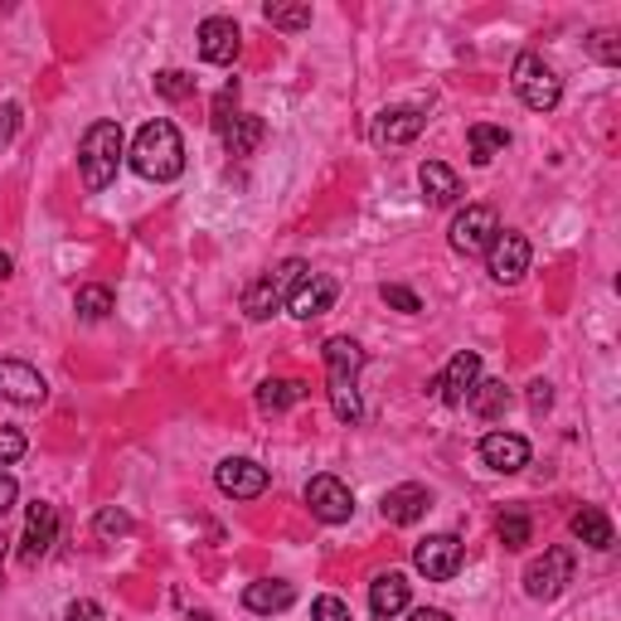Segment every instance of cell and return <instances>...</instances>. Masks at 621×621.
I'll use <instances>...</instances> for the list:
<instances>
[{"mask_svg":"<svg viewBox=\"0 0 621 621\" xmlns=\"http://www.w3.org/2000/svg\"><path fill=\"white\" fill-rule=\"evenodd\" d=\"M24 457V432L20 428H0V467H15Z\"/></svg>","mask_w":621,"mask_h":621,"instance_id":"obj_35","label":"cell"},{"mask_svg":"<svg viewBox=\"0 0 621 621\" xmlns=\"http://www.w3.org/2000/svg\"><path fill=\"white\" fill-rule=\"evenodd\" d=\"M131 165H137V175L156 180V185L180 180V170H185V141H180L175 121H165V117L146 121L137 131V141H131Z\"/></svg>","mask_w":621,"mask_h":621,"instance_id":"obj_1","label":"cell"},{"mask_svg":"<svg viewBox=\"0 0 621 621\" xmlns=\"http://www.w3.org/2000/svg\"><path fill=\"white\" fill-rule=\"evenodd\" d=\"M243 49V30L228 15H210L200 24V58L204 64H234Z\"/></svg>","mask_w":621,"mask_h":621,"instance_id":"obj_14","label":"cell"},{"mask_svg":"<svg viewBox=\"0 0 621 621\" xmlns=\"http://www.w3.org/2000/svg\"><path fill=\"white\" fill-rule=\"evenodd\" d=\"M549 404H554L549 384H544V379H539V384H529V408H534V413H544V408H549Z\"/></svg>","mask_w":621,"mask_h":621,"instance_id":"obj_40","label":"cell"},{"mask_svg":"<svg viewBox=\"0 0 621 621\" xmlns=\"http://www.w3.org/2000/svg\"><path fill=\"white\" fill-rule=\"evenodd\" d=\"M15 127H20V107H15V103H6V107H0V146L15 137Z\"/></svg>","mask_w":621,"mask_h":621,"instance_id":"obj_39","label":"cell"},{"mask_svg":"<svg viewBox=\"0 0 621 621\" xmlns=\"http://www.w3.org/2000/svg\"><path fill=\"white\" fill-rule=\"evenodd\" d=\"M408 621H452V617H447L442 607H418V612H413Z\"/></svg>","mask_w":621,"mask_h":621,"instance_id":"obj_42","label":"cell"},{"mask_svg":"<svg viewBox=\"0 0 621 621\" xmlns=\"http://www.w3.org/2000/svg\"><path fill=\"white\" fill-rule=\"evenodd\" d=\"M418 180H422V194H428V204H457V200H461V180H457V170H452V165H442V161H422Z\"/></svg>","mask_w":621,"mask_h":621,"instance_id":"obj_22","label":"cell"},{"mask_svg":"<svg viewBox=\"0 0 621 621\" xmlns=\"http://www.w3.org/2000/svg\"><path fill=\"white\" fill-rule=\"evenodd\" d=\"M263 15H267V24H277V30L297 34V30H307V24H311V6H307V0H297V6L272 0V6H263Z\"/></svg>","mask_w":621,"mask_h":621,"instance_id":"obj_28","label":"cell"},{"mask_svg":"<svg viewBox=\"0 0 621 621\" xmlns=\"http://www.w3.org/2000/svg\"><path fill=\"white\" fill-rule=\"evenodd\" d=\"M6 277H10V258H6V253H0V282H6Z\"/></svg>","mask_w":621,"mask_h":621,"instance_id":"obj_43","label":"cell"},{"mask_svg":"<svg viewBox=\"0 0 621 621\" xmlns=\"http://www.w3.org/2000/svg\"><path fill=\"white\" fill-rule=\"evenodd\" d=\"M495 234H501V218H495L491 204H471V210H461L452 218V228H447V243L461 253V258H477V253H485L495 243Z\"/></svg>","mask_w":621,"mask_h":621,"instance_id":"obj_6","label":"cell"},{"mask_svg":"<svg viewBox=\"0 0 621 621\" xmlns=\"http://www.w3.org/2000/svg\"><path fill=\"white\" fill-rule=\"evenodd\" d=\"M510 83H515L520 103H525L529 113H554L558 97H564V78H558V68H554L544 54H534V49L515 58V73H510Z\"/></svg>","mask_w":621,"mask_h":621,"instance_id":"obj_4","label":"cell"},{"mask_svg":"<svg viewBox=\"0 0 621 621\" xmlns=\"http://www.w3.org/2000/svg\"><path fill=\"white\" fill-rule=\"evenodd\" d=\"M214 485L228 501H258L267 491V467H258V461H248V457H228L214 467Z\"/></svg>","mask_w":621,"mask_h":621,"instance_id":"obj_11","label":"cell"},{"mask_svg":"<svg viewBox=\"0 0 621 621\" xmlns=\"http://www.w3.org/2000/svg\"><path fill=\"white\" fill-rule=\"evenodd\" d=\"M374 621H379V617H374Z\"/></svg>","mask_w":621,"mask_h":621,"instance_id":"obj_44","label":"cell"},{"mask_svg":"<svg viewBox=\"0 0 621 621\" xmlns=\"http://www.w3.org/2000/svg\"><path fill=\"white\" fill-rule=\"evenodd\" d=\"M379 297L388 301V307H398V311H408V315H413V311H422V301H418V297H413V291H408V287H384V291H379Z\"/></svg>","mask_w":621,"mask_h":621,"instance_id":"obj_37","label":"cell"},{"mask_svg":"<svg viewBox=\"0 0 621 621\" xmlns=\"http://www.w3.org/2000/svg\"><path fill=\"white\" fill-rule=\"evenodd\" d=\"M461 558H467V549H461L457 534H432V539H422L418 549H413V564H418V574L432 578V582L457 578Z\"/></svg>","mask_w":621,"mask_h":621,"instance_id":"obj_10","label":"cell"},{"mask_svg":"<svg viewBox=\"0 0 621 621\" xmlns=\"http://www.w3.org/2000/svg\"><path fill=\"white\" fill-rule=\"evenodd\" d=\"M588 49H592V58H602V64H621V44H617L612 30H598L588 40Z\"/></svg>","mask_w":621,"mask_h":621,"instance_id":"obj_34","label":"cell"},{"mask_svg":"<svg viewBox=\"0 0 621 621\" xmlns=\"http://www.w3.org/2000/svg\"><path fill=\"white\" fill-rule=\"evenodd\" d=\"M467 141H471V161L477 165H491L495 156L510 146V131L505 127H495V121H477V127L467 131Z\"/></svg>","mask_w":621,"mask_h":621,"instance_id":"obj_24","label":"cell"},{"mask_svg":"<svg viewBox=\"0 0 621 621\" xmlns=\"http://www.w3.org/2000/svg\"><path fill=\"white\" fill-rule=\"evenodd\" d=\"M73 311L83 315V321H103L107 311H113V291L107 287H78V297H73Z\"/></svg>","mask_w":621,"mask_h":621,"instance_id":"obj_29","label":"cell"},{"mask_svg":"<svg viewBox=\"0 0 621 621\" xmlns=\"http://www.w3.org/2000/svg\"><path fill=\"white\" fill-rule=\"evenodd\" d=\"M291 602H297V588L282 582V578H263V582H248V588H243V607H248V612H258V617L287 612Z\"/></svg>","mask_w":621,"mask_h":621,"instance_id":"obj_20","label":"cell"},{"mask_svg":"<svg viewBox=\"0 0 621 621\" xmlns=\"http://www.w3.org/2000/svg\"><path fill=\"white\" fill-rule=\"evenodd\" d=\"M360 370H364V350L350 335H331L325 340V379H331V408L340 422H360L364 404H360Z\"/></svg>","mask_w":621,"mask_h":621,"instance_id":"obj_2","label":"cell"},{"mask_svg":"<svg viewBox=\"0 0 621 621\" xmlns=\"http://www.w3.org/2000/svg\"><path fill=\"white\" fill-rule=\"evenodd\" d=\"M335 297H340V282H335V277H325V272H311L307 282H301L297 291H291L287 311L297 315V321H315V315H325V311L335 307Z\"/></svg>","mask_w":621,"mask_h":621,"instance_id":"obj_15","label":"cell"},{"mask_svg":"<svg viewBox=\"0 0 621 621\" xmlns=\"http://www.w3.org/2000/svg\"><path fill=\"white\" fill-rule=\"evenodd\" d=\"M311 621H350V607L325 592V598H315V602H311Z\"/></svg>","mask_w":621,"mask_h":621,"instance_id":"obj_36","label":"cell"},{"mask_svg":"<svg viewBox=\"0 0 621 621\" xmlns=\"http://www.w3.org/2000/svg\"><path fill=\"white\" fill-rule=\"evenodd\" d=\"M97 534H103V539H117V534H131V515H127V510H117V505L97 510Z\"/></svg>","mask_w":621,"mask_h":621,"instance_id":"obj_32","label":"cell"},{"mask_svg":"<svg viewBox=\"0 0 621 621\" xmlns=\"http://www.w3.org/2000/svg\"><path fill=\"white\" fill-rule=\"evenodd\" d=\"M64 621H103V607H97V602H88V598H83V602H68Z\"/></svg>","mask_w":621,"mask_h":621,"instance_id":"obj_38","label":"cell"},{"mask_svg":"<svg viewBox=\"0 0 621 621\" xmlns=\"http://www.w3.org/2000/svg\"><path fill=\"white\" fill-rule=\"evenodd\" d=\"M156 93L170 97V103H180V97L194 93V78L185 68H165V73H156Z\"/></svg>","mask_w":621,"mask_h":621,"instance_id":"obj_31","label":"cell"},{"mask_svg":"<svg viewBox=\"0 0 621 621\" xmlns=\"http://www.w3.org/2000/svg\"><path fill=\"white\" fill-rule=\"evenodd\" d=\"M258 141H263V117L238 113L234 121H228V131H224V151L228 156H253V146Z\"/></svg>","mask_w":621,"mask_h":621,"instance_id":"obj_25","label":"cell"},{"mask_svg":"<svg viewBox=\"0 0 621 621\" xmlns=\"http://www.w3.org/2000/svg\"><path fill=\"white\" fill-rule=\"evenodd\" d=\"M574 539H582L588 549H598V554H607L617 544V534H612V520L602 515L598 505H582L578 515H574Z\"/></svg>","mask_w":621,"mask_h":621,"instance_id":"obj_23","label":"cell"},{"mask_svg":"<svg viewBox=\"0 0 621 621\" xmlns=\"http://www.w3.org/2000/svg\"><path fill=\"white\" fill-rule=\"evenodd\" d=\"M370 607L379 621H394L408 607V578L404 574H379L370 582Z\"/></svg>","mask_w":621,"mask_h":621,"instance_id":"obj_21","label":"cell"},{"mask_svg":"<svg viewBox=\"0 0 621 621\" xmlns=\"http://www.w3.org/2000/svg\"><path fill=\"white\" fill-rule=\"evenodd\" d=\"M54 539H58V510L49 501H34L30 515H24V564H40L54 549Z\"/></svg>","mask_w":621,"mask_h":621,"instance_id":"obj_17","label":"cell"},{"mask_svg":"<svg viewBox=\"0 0 621 621\" xmlns=\"http://www.w3.org/2000/svg\"><path fill=\"white\" fill-rule=\"evenodd\" d=\"M428 505H432L428 485H394V491L384 495L379 515L388 520V525H418V520L428 515Z\"/></svg>","mask_w":621,"mask_h":621,"instance_id":"obj_18","label":"cell"},{"mask_svg":"<svg viewBox=\"0 0 621 621\" xmlns=\"http://www.w3.org/2000/svg\"><path fill=\"white\" fill-rule=\"evenodd\" d=\"M471 413H477V418H501V413L510 408V388L501 384V379H481L477 388H471Z\"/></svg>","mask_w":621,"mask_h":621,"instance_id":"obj_27","label":"cell"},{"mask_svg":"<svg viewBox=\"0 0 621 621\" xmlns=\"http://www.w3.org/2000/svg\"><path fill=\"white\" fill-rule=\"evenodd\" d=\"M307 398V384L301 379H267L258 388V408L263 413H282V408H297Z\"/></svg>","mask_w":621,"mask_h":621,"instance_id":"obj_26","label":"cell"},{"mask_svg":"<svg viewBox=\"0 0 621 621\" xmlns=\"http://www.w3.org/2000/svg\"><path fill=\"white\" fill-rule=\"evenodd\" d=\"M422 127H428V117H422L418 107H388V113H379V121H374V141L379 146H404V141L418 137Z\"/></svg>","mask_w":621,"mask_h":621,"instance_id":"obj_19","label":"cell"},{"mask_svg":"<svg viewBox=\"0 0 621 621\" xmlns=\"http://www.w3.org/2000/svg\"><path fill=\"white\" fill-rule=\"evenodd\" d=\"M495 534H501L505 549H525V544H529V515H520V510H505L501 525H495Z\"/></svg>","mask_w":621,"mask_h":621,"instance_id":"obj_30","label":"cell"},{"mask_svg":"<svg viewBox=\"0 0 621 621\" xmlns=\"http://www.w3.org/2000/svg\"><path fill=\"white\" fill-rule=\"evenodd\" d=\"M121 151H127V137H121V121H93L78 141V170L88 190H107L117 180Z\"/></svg>","mask_w":621,"mask_h":621,"instance_id":"obj_3","label":"cell"},{"mask_svg":"<svg viewBox=\"0 0 621 621\" xmlns=\"http://www.w3.org/2000/svg\"><path fill=\"white\" fill-rule=\"evenodd\" d=\"M477 384H481V355H477V350H461V355H452V364H447V370L432 379V394L442 398V404L461 408Z\"/></svg>","mask_w":621,"mask_h":621,"instance_id":"obj_12","label":"cell"},{"mask_svg":"<svg viewBox=\"0 0 621 621\" xmlns=\"http://www.w3.org/2000/svg\"><path fill=\"white\" fill-rule=\"evenodd\" d=\"M15 495H20V485H15V481H10V477H6V471H0V515H6V510H10V505H15Z\"/></svg>","mask_w":621,"mask_h":621,"instance_id":"obj_41","label":"cell"},{"mask_svg":"<svg viewBox=\"0 0 621 621\" xmlns=\"http://www.w3.org/2000/svg\"><path fill=\"white\" fill-rule=\"evenodd\" d=\"M307 505L321 525H345L355 515V495L340 477H311L307 481Z\"/></svg>","mask_w":621,"mask_h":621,"instance_id":"obj_9","label":"cell"},{"mask_svg":"<svg viewBox=\"0 0 621 621\" xmlns=\"http://www.w3.org/2000/svg\"><path fill=\"white\" fill-rule=\"evenodd\" d=\"M574 582V549H544V558H534V564L525 568V592L534 602H549L558 598V592Z\"/></svg>","mask_w":621,"mask_h":621,"instance_id":"obj_8","label":"cell"},{"mask_svg":"<svg viewBox=\"0 0 621 621\" xmlns=\"http://www.w3.org/2000/svg\"><path fill=\"white\" fill-rule=\"evenodd\" d=\"M481 461L491 471H501V477H515V471L529 467V442L515 432H485L481 437Z\"/></svg>","mask_w":621,"mask_h":621,"instance_id":"obj_16","label":"cell"},{"mask_svg":"<svg viewBox=\"0 0 621 621\" xmlns=\"http://www.w3.org/2000/svg\"><path fill=\"white\" fill-rule=\"evenodd\" d=\"M0 398H10V404H20V408H40L49 398V384H44L40 370H30V364L0 360Z\"/></svg>","mask_w":621,"mask_h":621,"instance_id":"obj_13","label":"cell"},{"mask_svg":"<svg viewBox=\"0 0 621 621\" xmlns=\"http://www.w3.org/2000/svg\"><path fill=\"white\" fill-rule=\"evenodd\" d=\"M311 277V267L301 263V258H287L277 272H267V277H258L248 291H243V311L253 315V321H267V315H277L291 301V291H297L301 282Z\"/></svg>","mask_w":621,"mask_h":621,"instance_id":"obj_5","label":"cell"},{"mask_svg":"<svg viewBox=\"0 0 621 621\" xmlns=\"http://www.w3.org/2000/svg\"><path fill=\"white\" fill-rule=\"evenodd\" d=\"M234 107H238V83H228V88L214 97V131L218 137H224L228 121H234Z\"/></svg>","mask_w":621,"mask_h":621,"instance_id":"obj_33","label":"cell"},{"mask_svg":"<svg viewBox=\"0 0 621 621\" xmlns=\"http://www.w3.org/2000/svg\"><path fill=\"white\" fill-rule=\"evenodd\" d=\"M529 258H534L529 238L515 234V228H501V234H495V243L485 248V272H491L501 287H515L520 277L529 272Z\"/></svg>","mask_w":621,"mask_h":621,"instance_id":"obj_7","label":"cell"}]
</instances>
